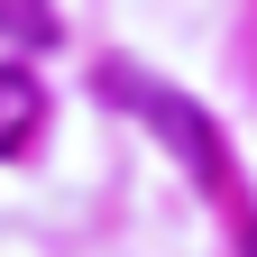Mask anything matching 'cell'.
Wrapping results in <instances>:
<instances>
[{
  "label": "cell",
  "instance_id": "obj_2",
  "mask_svg": "<svg viewBox=\"0 0 257 257\" xmlns=\"http://www.w3.org/2000/svg\"><path fill=\"white\" fill-rule=\"evenodd\" d=\"M37 119H46L37 74H28V64H0V156H19L28 138H37Z\"/></svg>",
  "mask_w": 257,
  "mask_h": 257
},
{
  "label": "cell",
  "instance_id": "obj_1",
  "mask_svg": "<svg viewBox=\"0 0 257 257\" xmlns=\"http://www.w3.org/2000/svg\"><path fill=\"white\" fill-rule=\"evenodd\" d=\"M101 92H110V101H128V110H156V119L175 128V147L193 156V166H211V128H202V110L166 101V92H156V83H138V74H101Z\"/></svg>",
  "mask_w": 257,
  "mask_h": 257
}]
</instances>
